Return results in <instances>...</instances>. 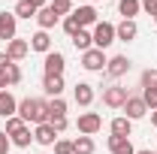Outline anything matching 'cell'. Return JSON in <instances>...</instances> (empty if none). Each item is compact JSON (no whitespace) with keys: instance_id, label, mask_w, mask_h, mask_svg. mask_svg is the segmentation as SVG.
I'll list each match as a JSON object with an SVG mask.
<instances>
[{"instance_id":"obj_1","label":"cell","mask_w":157,"mask_h":154,"mask_svg":"<svg viewBox=\"0 0 157 154\" xmlns=\"http://www.w3.org/2000/svg\"><path fill=\"white\" fill-rule=\"evenodd\" d=\"M18 118L24 124H48V103L45 100H33V97H27V100H21L18 103Z\"/></svg>"},{"instance_id":"obj_2","label":"cell","mask_w":157,"mask_h":154,"mask_svg":"<svg viewBox=\"0 0 157 154\" xmlns=\"http://www.w3.org/2000/svg\"><path fill=\"white\" fill-rule=\"evenodd\" d=\"M91 37H94V48H100V52L109 48V45L115 42V24H109V21H97Z\"/></svg>"},{"instance_id":"obj_3","label":"cell","mask_w":157,"mask_h":154,"mask_svg":"<svg viewBox=\"0 0 157 154\" xmlns=\"http://www.w3.org/2000/svg\"><path fill=\"white\" fill-rule=\"evenodd\" d=\"M106 55L100 52V48H88V52H82V67L85 70H91V73H97V70H106Z\"/></svg>"},{"instance_id":"obj_4","label":"cell","mask_w":157,"mask_h":154,"mask_svg":"<svg viewBox=\"0 0 157 154\" xmlns=\"http://www.w3.org/2000/svg\"><path fill=\"white\" fill-rule=\"evenodd\" d=\"M127 88H121V85H112V88H106L103 91V103L106 106H112V109H124V103H127Z\"/></svg>"},{"instance_id":"obj_5","label":"cell","mask_w":157,"mask_h":154,"mask_svg":"<svg viewBox=\"0 0 157 154\" xmlns=\"http://www.w3.org/2000/svg\"><path fill=\"white\" fill-rule=\"evenodd\" d=\"M78 133L82 136H94L100 130V127H103V118L97 115V112H85V115H78Z\"/></svg>"},{"instance_id":"obj_6","label":"cell","mask_w":157,"mask_h":154,"mask_svg":"<svg viewBox=\"0 0 157 154\" xmlns=\"http://www.w3.org/2000/svg\"><path fill=\"white\" fill-rule=\"evenodd\" d=\"M124 112H127L124 118L139 121V118L148 115V106H145V100H142V97H127V103H124Z\"/></svg>"},{"instance_id":"obj_7","label":"cell","mask_w":157,"mask_h":154,"mask_svg":"<svg viewBox=\"0 0 157 154\" xmlns=\"http://www.w3.org/2000/svg\"><path fill=\"white\" fill-rule=\"evenodd\" d=\"M127 70H130V58H124V55H115V58L106 64V76L109 79H121Z\"/></svg>"},{"instance_id":"obj_8","label":"cell","mask_w":157,"mask_h":154,"mask_svg":"<svg viewBox=\"0 0 157 154\" xmlns=\"http://www.w3.org/2000/svg\"><path fill=\"white\" fill-rule=\"evenodd\" d=\"M27 52H30V42H24V39H9L6 42V60H12V64L21 60Z\"/></svg>"},{"instance_id":"obj_9","label":"cell","mask_w":157,"mask_h":154,"mask_svg":"<svg viewBox=\"0 0 157 154\" xmlns=\"http://www.w3.org/2000/svg\"><path fill=\"white\" fill-rule=\"evenodd\" d=\"M63 67H67V60L60 52H48L45 55V76H63Z\"/></svg>"},{"instance_id":"obj_10","label":"cell","mask_w":157,"mask_h":154,"mask_svg":"<svg viewBox=\"0 0 157 154\" xmlns=\"http://www.w3.org/2000/svg\"><path fill=\"white\" fill-rule=\"evenodd\" d=\"M0 39H15V12H0Z\"/></svg>"},{"instance_id":"obj_11","label":"cell","mask_w":157,"mask_h":154,"mask_svg":"<svg viewBox=\"0 0 157 154\" xmlns=\"http://www.w3.org/2000/svg\"><path fill=\"white\" fill-rule=\"evenodd\" d=\"M73 18L78 21V27H91V24H97V9L94 6H78V9H73Z\"/></svg>"},{"instance_id":"obj_12","label":"cell","mask_w":157,"mask_h":154,"mask_svg":"<svg viewBox=\"0 0 157 154\" xmlns=\"http://www.w3.org/2000/svg\"><path fill=\"white\" fill-rule=\"evenodd\" d=\"M33 139H36L39 145H55L58 142V130L52 124H39L36 130H33Z\"/></svg>"},{"instance_id":"obj_13","label":"cell","mask_w":157,"mask_h":154,"mask_svg":"<svg viewBox=\"0 0 157 154\" xmlns=\"http://www.w3.org/2000/svg\"><path fill=\"white\" fill-rule=\"evenodd\" d=\"M136 33H139V27H136V21H130V18H124V21L115 27V39H121V42L136 39Z\"/></svg>"},{"instance_id":"obj_14","label":"cell","mask_w":157,"mask_h":154,"mask_svg":"<svg viewBox=\"0 0 157 154\" xmlns=\"http://www.w3.org/2000/svg\"><path fill=\"white\" fill-rule=\"evenodd\" d=\"M73 97H76L78 106H91V103H94V85H88V82H78L76 91H73Z\"/></svg>"},{"instance_id":"obj_15","label":"cell","mask_w":157,"mask_h":154,"mask_svg":"<svg viewBox=\"0 0 157 154\" xmlns=\"http://www.w3.org/2000/svg\"><path fill=\"white\" fill-rule=\"evenodd\" d=\"M109 151L112 154H136V148H133V142L124 139V136H109Z\"/></svg>"},{"instance_id":"obj_16","label":"cell","mask_w":157,"mask_h":154,"mask_svg":"<svg viewBox=\"0 0 157 154\" xmlns=\"http://www.w3.org/2000/svg\"><path fill=\"white\" fill-rule=\"evenodd\" d=\"M18 112V100L9 94V91H0V115L3 118H12Z\"/></svg>"},{"instance_id":"obj_17","label":"cell","mask_w":157,"mask_h":154,"mask_svg":"<svg viewBox=\"0 0 157 154\" xmlns=\"http://www.w3.org/2000/svg\"><path fill=\"white\" fill-rule=\"evenodd\" d=\"M30 48H33V52H42V55H48V52H52V39H48V30H36V33L30 37Z\"/></svg>"},{"instance_id":"obj_18","label":"cell","mask_w":157,"mask_h":154,"mask_svg":"<svg viewBox=\"0 0 157 154\" xmlns=\"http://www.w3.org/2000/svg\"><path fill=\"white\" fill-rule=\"evenodd\" d=\"M58 18H60V15L52 9V6H45V9H39V12H36L39 30H48V27H55V24H58Z\"/></svg>"},{"instance_id":"obj_19","label":"cell","mask_w":157,"mask_h":154,"mask_svg":"<svg viewBox=\"0 0 157 154\" xmlns=\"http://www.w3.org/2000/svg\"><path fill=\"white\" fill-rule=\"evenodd\" d=\"M42 91H45L48 97H60V94H63V76H45Z\"/></svg>"},{"instance_id":"obj_20","label":"cell","mask_w":157,"mask_h":154,"mask_svg":"<svg viewBox=\"0 0 157 154\" xmlns=\"http://www.w3.org/2000/svg\"><path fill=\"white\" fill-rule=\"evenodd\" d=\"M109 130H112V136H124V139H130V130H133V121H130V118H115V121H112V127H109Z\"/></svg>"},{"instance_id":"obj_21","label":"cell","mask_w":157,"mask_h":154,"mask_svg":"<svg viewBox=\"0 0 157 154\" xmlns=\"http://www.w3.org/2000/svg\"><path fill=\"white\" fill-rule=\"evenodd\" d=\"M73 45H76L78 52H88V48H94V37H91V33H88V30L82 27L76 37H73Z\"/></svg>"},{"instance_id":"obj_22","label":"cell","mask_w":157,"mask_h":154,"mask_svg":"<svg viewBox=\"0 0 157 154\" xmlns=\"http://www.w3.org/2000/svg\"><path fill=\"white\" fill-rule=\"evenodd\" d=\"M73 154H94V139L91 136H78L73 142Z\"/></svg>"},{"instance_id":"obj_23","label":"cell","mask_w":157,"mask_h":154,"mask_svg":"<svg viewBox=\"0 0 157 154\" xmlns=\"http://www.w3.org/2000/svg\"><path fill=\"white\" fill-rule=\"evenodd\" d=\"M139 9H142L139 0H121V3H118V12H121L124 18H130V21H133V15H136Z\"/></svg>"},{"instance_id":"obj_24","label":"cell","mask_w":157,"mask_h":154,"mask_svg":"<svg viewBox=\"0 0 157 154\" xmlns=\"http://www.w3.org/2000/svg\"><path fill=\"white\" fill-rule=\"evenodd\" d=\"M30 139H33V136H30V130H27V124L21 127L18 133L9 136V142H12V145H18V148H27V145H30Z\"/></svg>"},{"instance_id":"obj_25","label":"cell","mask_w":157,"mask_h":154,"mask_svg":"<svg viewBox=\"0 0 157 154\" xmlns=\"http://www.w3.org/2000/svg\"><path fill=\"white\" fill-rule=\"evenodd\" d=\"M15 18H36V9H33L27 0H18V3H15Z\"/></svg>"},{"instance_id":"obj_26","label":"cell","mask_w":157,"mask_h":154,"mask_svg":"<svg viewBox=\"0 0 157 154\" xmlns=\"http://www.w3.org/2000/svg\"><path fill=\"white\" fill-rule=\"evenodd\" d=\"M3 70H6V82H9V85H18V82H21V70H18V64L6 60V64H3Z\"/></svg>"},{"instance_id":"obj_27","label":"cell","mask_w":157,"mask_h":154,"mask_svg":"<svg viewBox=\"0 0 157 154\" xmlns=\"http://www.w3.org/2000/svg\"><path fill=\"white\" fill-rule=\"evenodd\" d=\"M55 115H67L63 97H52V103H48V118H55Z\"/></svg>"},{"instance_id":"obj_28","label":"cell","mask_w":157,"mask_h":154,"mask_svg":"<svg viewBox=\"0 0 157 154\" xmlns=\"http://www.w3.org/2000/svg\"><path fill=\"white\" fill-rule=\"evenodd\" d=\"M48 6H52V9L58 12V15H67V12L73 15V0H52Z\"/></svg>"},{"instance_id":"obj_29","label":"cell","mask_w":157,"mask_h":154,"mask_svg":"<svg viewBox=\"0 0 157 154\" xmlns=\"http://www.w3.org/2000/svg\"><path fill=\"white\" fill-rule=\"evenodd\" d=\"M21 127H24V121H21L18 115H12V118H6V130H3V133H6V136H12V133H18Z\"/></svg>"},{"instance_id":"obj_30","label":"cell","mask_w":157,"mask_h":154,"mask_svg":"<svg viewBox=\"0 0 157 154\" xmlns=\"http://www.w3.org/2000/svg\"><path fill=\"white\" fill-rule=\"evenodd\" d=\"M63 30H67V37L73 39V37L78 33V30H82V27H78V21L73 18V15H67V18H63Z\"/></svg>"},{"instance_id":"obj_31","label":"cell","mask_w":157,"mask_h":154,"mask_svg":"<svg viewBox=\"0 0 157 154\" xmlns=\"http://www.w3.org/2000/svg\"><path fill=\"white\" fill-rule=\"evenodd\" d=\"M142 100H145V106H148V109L154 112V109H157V88H145Z\"/></svg>"},{"instance_id":"obj_32","label":"cell","mask_w":157,"mask_h":154,"mask_svg":"<svg viewBox=\"0 0 157 154\" xmlns=\"http://www.w3.org/2000/svg\"><path fill=\"white\" fill-rule=\"evenodd\" d=\"M142 88H157V70H145L142 73Z\"/></svg>"},{"instance_id":"obj_33","label":"cell","mask_w":157,"mask_h":154,"mask_svg":"<svg viewBox=\"0 0 157 154\" xmlns=\"http://www.w3.org/2000/svg\"><path fill=\"white\" fill-rule=\"evenodd\" d=\"M48 124H52L58 133H63V130H67V115H55V118H48Z\"/></svg>"},{"instance_id":"obj_34","label":"cell","mask_w":157,"mask_h":154,"mask_svg":"<svg viewBox=\"0 0 157 154\" xmlns=\"http://www.w3.org/2000/svg\"><path fill=\"white\" fill-rule=\"evenodd\" d=\"M55 154H73V142L58 139V142H55Z\"/></svg>"},{"instance_id":"obj_35","label":"cell","mask_w":157,"mask_h":154,"mask_svg":"<svg viewBox=\"0 0 157 154\" xmlns=\"http://www.w3.org/2000/svg\"><path fill=\"white\" fill-rule=\"evenodd\" d=\"M139 6H142L145 12H151V15H157V0H139Z\"/></svg>"},{"instance_id":"obj_36","label":"cell","mask_w":157,"mask_h":154,"mask_svg":"<svg viewBox=\"0 0 157 154\" xmlns=\"http://www.w3.org/2000/svg\"><path fill=\"white\" fill-rule=\"evenodd\" d=\"M9 145H12V142H9V136L0 130V154H9Z\"/></svg>"},{"instance_id":"obj_37","label":"cell","mask_w":157,"mask_h":154,"mask_svg":"<svg viewBox=\"0 0 157 154\" xmlns=\"http://www.w3.org/2000/svg\"><path fill=\"white\" fill-rule=\"evenodd\" d=\"M27 3H30V6H33V9H36V12H39V9H45V6H48V3H45V0H27Z\"/></svg>"},{"instance_id":"obj_38","label":"cell","mask_w":157,"mask_h":154,"mask_svg":"<svg viewBox=\"0 0 157 154\" xmlns=\"http://www.w3.org/2000/svg\"><path fill=\"white\" fill-rule=\"evenodd\" d=\"M6 85H9V82H6V70H3V67H0V91H3V88H6Z\"/></svg>"},{"instance_id":"obj_39","label":"cell","mask_w":157,"mask_h":154,"mask_svg":"<svg viewBox=\"0 0 157 154\" xmlns=\"http://www.w3.org/2000/svg\"><path fill=\"white\" fill-rule=\"evenodd\" d=\"M151 124H154V127H157V109H154V112H151Z\"/></svg>"},{"instance_id":"obj_40","label":"cell","mask_w":157,"mask_h":154,"mask_svg":"<svg viewBox=\"0 0 157 154\" xmlns=\"http://www.w3.org/2000/svg\"><path fill=\"white\" fill-rule=\"evenodd\" d=\"M3 64H6V55H3V52H0V67H3Z\"/></svg>"},{"instance_id":"obj_41","label":"cell","mask_w":157,"mask_h":154,"mask_svg":"<svg viewBox=\"0 0 157 154\" xmlns=\"http://www.w3.org/2000/svg\"><path fill=\"white\" fill-rule=\"evenodd\" d=\"M136 154H154V151H148V148H145V151H136Z\"/></svg>"},{"instance_id":"obj_42","label":"cell","mask_w":157,"mask_h":154,"mask_svg":"<svg viewBox=\"0 0 157 154\" xmlns=\"http://www.w3.org/2000/svg\"><path fill=\"white\" fill-rule=\"evenodd\" d=\"M154 24H157V15H154Z\"/></svg>"}]
</instances>
